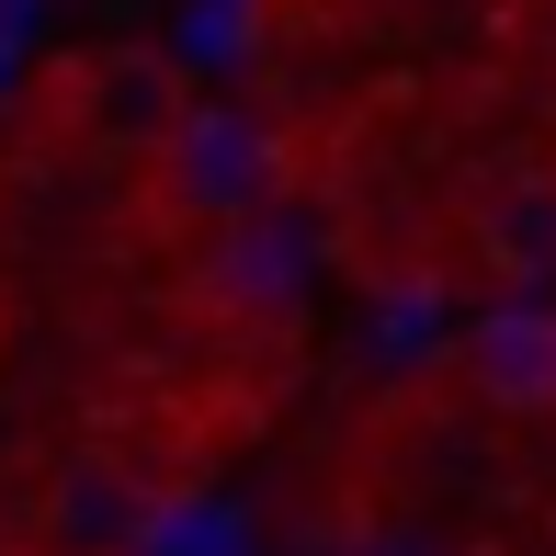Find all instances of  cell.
<instances>
[{
  "mask_svg": "<svg viewBox=\"0 0 556 556\" xmlns=\"http://www.w3.org/2000/svg\"><path fill=\"white\" fill-rule=\"evenodd\" d=\"M307 273H318V239H307L285 205H273V216H239V227H216V250H205V295H216L227 318H295Z\"/></svg>",
  "mask_w": 556,
  "mask_h": 556,
  "instance_id": "obj_2",
  "label": "cell"
},
{
  "mask_svg": "<svg viewBox=\"0 0 556 556\" xmlns=\"http://www.w3.org/2000/svg\"><path fill=\"white\" fill-rule=\"evenodd\" d=\"M170 160V193H182L193 216H216V227H239V216H273V193H285V148H273V125H250V114H182V137L160 148Z\"/></svg>",
  "mask_w": 556,
  "mask_h": 556,
  "instance_id": "obj_1",
  "label": "cell"
},
{
  "mask_svg": "<svg viewBox=\"0 0 556 556\" xmlns=\"http://www.w3.org/2000/svg\"><path fill=\"white\" fill-rule=\"evenodd\" d=\"M466 387L489 409H556V307L545 295H500L466 330Z\"/></svg>",
  "mask_w": 556,
  "mask_h": 556,
  "instance_id": "obj_4",
  "label": "cell"
},
{
  "mask_svg": "<svg viewBox=\"0 0 556 556\" xmlns=\"http://www.w3.org/2000/svg\"><path fill=\"white\" fill-rule=\"evenodd\" d=\"M477 262H489L511 295H534L556 273V170H511V182L477 205Z\"/></svg>",
  "mask_w": 556,
  "mask_h": 556,
  "instance_id": "obj_5",
  "label": "cell"
},
{
  "mask_svg": "<svg viewBox=\"0 0 556 556\" xmlns=\"http://www.w3.org/2000/svg\"><path fill=\"white\" fill-rule=\"evenodd\" d=\"M91 137H114V148H170L182 137V80H170L160 58H103L91 68Z\"/></svg>",
  "mask_w": 556,
  "mask_h": 556,
  "instance_id": "obj_6",
  "label": "cell"
},
{
  "mask_svg": "<svg viewBox=\"0 0 556 556\" xmlns=\"http://www.w3.org/2000/svg\"><path fill=\"white\" fill-rule=\"evenodd\" d=\"M148 522H160V500H148L114 454H68V466L46 477V545L58 556H137Z\"/></svg>",
  "mask_w": 556,
  "mask_h": 556,
  "instance_id": "obj_3",
  "label": "cell"
},
{
  "mask_svg": "<svg viewBox=\"0 0 556 556\" xmlns=\"http://www.w3.org/2000/svg\"><path fill=\"white\" fill-rule=\"evenodd\" d=\"M375 556H432V545H420V534H397V545H375Z\"/></svg>",
  "mask_w": 556,
  "mask_h": 556,
  "instance_id": "obj_7",
  "label": "cell"
}]
</instances>
